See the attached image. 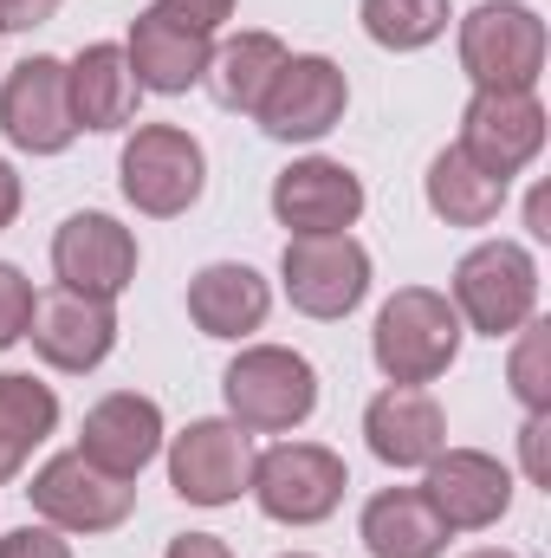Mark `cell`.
I'll use <instances>...</instances> for the list:
<instances>
[{
    "label": "cell",
    "mask_w": 551,
    "mask_h": 558,
    "mask_svg": "<svg viewBox=\"0 0 551 558\" xmlns=\"http://www.w3.org/2000/svg\"><path fill=\"white\" fill-rule=\"evenodd\" d=\"M364 441L383 468H428L448 448V416L428 390L415 384H390L383 397H370L364 410Z\"/></svg>",
    "instance_id": "cell-19"
},
{
    "label": "cell",
    "mask_w": 551,
    "mask_h": 558,
    "mask_svg": "<svg viewBox=\"0 0 551 558\" xmlns=\"http://www.w3.org/2000/svg\"><path fill=\"white\" fill-rule=\"evenodd\" d=\"M26 338H33V351H39L52 371L85 377V371H98V364L118 351V312H111V299H85V292H72V286H52V292L33 299Z\"/></svg>",
    "instance_id": "cell-14"
},
{
    "label": "cell",
    "mask_w": 551,
    "mask_h": 558,
    "mask_svg": "<svg viewBox=\"0 0 551 558\" xmlns=\"http://www.w3.org/2000/svg\"><path fill=\"white\" fill-rule=\"evenodd\" d=\"M0 558H72V546L59 539V526H20L0 539Z\"/></svg>",
    "instance_id": "cell-30"
},
{
    "label": "cell",
    "mask_w": 551,
    "mask_h": 558,
    "mask_svg": "<svg viewBox=\"0 0 551 558\" xmlns=\"http://www.w3.org/2000/svg\"><path fill=\"white\" fill-rule=\"evenodd\" d=\"M344 111H351V78H344V65L325 59V52H292V59L279 65L273 92L260 98L254 118H260V131L273 143H318L344 124Z\"/></svg>",
    "instance_id": "cell-9"
},
{
    "label": "cell",
    "mask_w": 551,
    "mask_h": 558,
    "mask_svg": "<svg viewBox=\"0 0 551 558\" xmlns=\"http://www.w3.org/2000/svg\"><path fill=\"white\" fill-rule=\"evenodd\" d=\"M351 468L338 448L325 441H273L267 454H254V481L247 494L260 500V513L279 526H318L344 507Z\"/></svg>",
    "instance_id": "cell-5"
},
{
    "label": "cell",
    "mask_w": 551,
    "mask_h": 558,
    "mask_svg": "<svg viewBox=\"0 0 551 558\" xmlns=\"http://www.w3.org/2000/svg\"><path fill=\"white\" fill-rule=\"evenodd\" d=\"M546 52V20L526 0H480L461 20V72L474 92H539Z\"/></svg>",
    "instance_id": "cell-3"
},
{
    "label": "cell",
    "mask_w": 551,
    "mask_h": 558,
    "mask_svg": "<svg viewBox=\"0 0 551 558\" xmlns=\"http://www.w3.org/2000/svg\"><path fill=\"white\" fill-rule=\"evenodd\" d=\"M292 52H285V39L279 33H234L228 46H215V59H208V92H215V105L221 111H241V118H254L260 111V98L273 92L279 65H285Z\"/></svg>",
    "instance_id": "cell-24"
},
{
    "label": "cell",
    "mask_w": 551,
    "mask_h": 558,
    "mask_svg": "<svg viewBox=\"0 0 551 558\" xmlns=\"http://www.w3.org/2000/svg\"><path fill=\"white\" fill-rule=\"evenodd\" d=\"M357 20L383 52H421L448 33L454 13H448V0H364Z\"/></svg>",
    "instance_id": "cell-26"
},
{
    "label": "cell",
    "mask_w": 551,
    "mask_h": 558,
    "mask_svg": "<svg viewBox=\"0 0 551 558\" xmlns=\"http://www.w3.org/2000/svg\"><path fill=\"white\" fill-rule=\"evenodd\" d=\"M156 13H169V20H182V26H195V33L215 39V26L234 20V0H156Z\"/></svg>",
    "instance_id": "cell-31"
},
{
    "label": "cell",
    "mask_w": 551,
    "mask_h": 558,
    "mask_svg": "<svg viewBox=\"0 0 551 558\" xmlns=\"http://www.w3.org/2000/svg\"><path fill=\"white\" fill-rule=\"evenodd\" d=\"M13 215H20V175H13V162H0V234L13 228Z\"/></svg>",
    "instance_id": "cell-34"
},
{
    "label": "cell",
    "mask_w": 551,
    "mask_h": 558,
    "mask_svg": "<svg viewBox=\"0 0 551 558\" xmlns=\"http://www.w3.org/2000/svg\"><path fill=\"white\" fill-rule=\"evenodd\" d=\"M254 435L241 422H188L175 441H169V487L188 500V507H234L254 481Z\"/></svg>",
    "instance_id": "cell-10"
},
{
    "label": "cell",
    "mask_w": 551,
    "mask_h": 558,
    "mask_svg": "<svg viewBox=\"0 0 551 558\" xmlns=\"http://www.w3.org/2000/svg\"><path fill=\"white\" fill-rule=\"evenodd\" d=\"M124 59H131V72H137L143 92L182 98V92H195V85L208 78L215 39H208V33H195V26H182V20H169V13H156V7H143L137 20H131Z\"/></svg>",
    "instance_id": "cell-17"
},
{
    "label": "cell",
    "mask_w": 551,
    "mask_h": 558,
    "mask_svg": "<svg viewBox=\"0 0 551 558\" xmlns=\"http://www.w3.org/2000/svg\"><path fill=\"white\" fill-rule=\"evenodd\" d=\"M26 500H33V513H39L46 526L91 539V533H118V526L137 513V481H118V474H105L98 461H85L78 448H65V454H52V461L33 474Z\"/></svg>",
    "instance_id": "cell-7"
},
{
    "label": "cell",
    "mask_w": 551,
    "mask_h": 558,
    "mask_svg": "<svg viewBox=\"0 0 551 558\" xmlns=\"http://www.w3.org/2000/svg\"><path fill=\"white\" fill-rule=\"evenodd\" d=\"M267 312H273V286L241 260H215L188 279V318L201 338H247L267 325Z\"/></svg>",
    "instance_id": "cell-21"
},
{
    "label": "cell",
    "mask_w": 551,
    "mask_h": 558,
    "mask_svg": "<svg viewBox=\"0 0 551 558\" xmlns=\"http://www.w3.org/2000/svg\"><path fill=\"white\" fill-rule=\"evenodd\" d=\"M0 131L26 156L72 149L78 124H72V98H65V59L33 52V59H20L7 72V85H0Z\"/></svg>",
    "instance_id": "cell-13"
},
{
    "label": "cell",
    "mask_w": 551,
    "mask_h": 558,
    "mask_svg": "<svg viewBox=\"0 0 551 558\" xmlns=\"http://www.w3.org/2000/svg\"><path fill=\"white\" fill-rule=\"evenodd\" d=\"M279 286L292 299V312L305 318H351L370 292V254L351 234H292L285 260H279Z\"/></svg>",
    "instance_id": "cell-8"
},
{
    "label": "cell",
    "mask_w": 551,
    "mask_h": 558,
    "mask_svg": "<svg viewBox=\"0 0 551 558\" xmlns=\"http://www.w3.org/2000/svg\"><path fill=\"white\" fill-rule=\"evenodd\" d=\"M421 474H428L421 500L434 507V520L448 533H487L513 507V468L487 448H441Z\"/></svg>",
    "instance_id": "cell-11"
},
{
    "label": "cell",
    "mask_w": 551,
    "mask_h": 558,
    "mask_svg": "<svg viewBox=\"0 0 551 558\" xmlns=\"http://www.w3.org/2000/svg\"><path fill=\"white\" fill-rule=\"evenodd\" d=\"M65 0H0V33H33L59 13Z\"/></svg>",
    "instance_id": "cell-32"
},
{
    "label": "cell",
    "mask_w": 551,
    "mask_h": 558,
    "mask_svg": "<svg viewBox=\"0 0 551 558\" xmlns=\"http://www.w3.org/2000/svg\"><path fill=\"white\" fill-rule=\"evenodd\" d=\"M506 384H513V397L526 403V416H532V410H551V325L546 318H526V325L513 331Z\"/></svg>",
    "instance_id": "cell-27"
},
{
    "label": "cell",
    "mask_w": 551,
    "mask_h": 558,
    "mask_svg": "<svg viewBox=\"0 0 551 558\" xmlns=\"http://www.w3.org/2000/svg\"><path fill=\"white\" fill-rule=\"evenodd\" d=\"M118 182H124V202L149 215V221H169V215H188L208 189V156L201 143L188 137L182 124H137V137L124 143L118 156Z\"/></svg>",
    "instance_id": "cell-6"
},
{
    "label": "cell",
    "mask_w": 551,
    "mask_h": 558,
    "mask_svg": "<svg viewBox=\"0 0 551 558\" xmlns=\"http://www.w3.org/2000/svg\"><path fill=\"white\" fill-rule=\"evenodd\" d=\"M279 558H311V553H279Z\"/></svg>",
    "instance_id": "cell-36"
},
{
    "label": "cell",
    "mask_w": 551,
    "mask_h": 558,
    "mask_svg": "<svg viewBox=\"0 0 551 558\" xmlns=\"http://www.w3.org/2000/svg\"><path fill=\"white\" fill-rule=\"evenodd\" d=\"M551 410H532L526 428H519V454H526V481L532 487H551Z\"/></svg>",
    "instance_id": "cell-29"
},
{
    "label": "cell",
    "mask_w": 551,
    "mask_h": 558,
    "mask_svg": "<svg viewBox=\"0 0 551 558\" xmlns=\"http://www.w3.org/2000/svg\"><path fill=\"white\" fill-rule=\"evenodd\" d=\"M357 539L370 558H441L448 553V526L434 520V507L421 500V487H383L364 500Z\"/></svg>",
    "instance_id": "cell-22"
},
{
    "label": "cell",
    "mask_w": 551,
    "mask_h": 558,
    "mask_svg": "<svg viewBox=\"0 0 551 558\" xmlns=\"http://www.w3.org/2000/svg\"><path fill=\"white\" fill-rule=\"evenodd\" d=\"M78 454L98 461V468L118 474V481H137L143 468L162 454V410H156L149 397H137V390H111L105 403L85 410Z\"/></svg>",
    "instance_id": "cell-18"
},
{
    "label": "cell",
    "mask_w": 551,
    "mask_h": 558,
    "mask_svg": "<svg viewBox=\"0 0 551 558\" xmlns=\"http://www.w3.org/2000/svg\"><path fill=\"white\" fill-rule=\"evenodd\" d=\"M162 558H234V546L215 539V533H182V539H169V553Z\"/></svg>",
    "instance_id": "cell-33"
},
{
    "label": "cell",
    "mask_w": 551,
    "mask_h": 558,
    "mask_svg": "<svg viewBox=\"0 0 551 558\" xmlns=\"http://www.w3.org/2000/svg\"><path fill=\"white\" fill-rule=\"evenodd\" d=\"M461 338H467V325H461L448 292L403 286L396 299H383V312L370 325V357H377V371L390 384H415L421 390L461 357Z\"/></svg>",
    "instance_id": "cell-1"
},
{
    "label": "cell",
    "mask_w": 551,
    "mask_h": 558,
    "mask_svg": "<svg viewBox=\"0 0 551 558\" xmlns=\"http://www.w3.org/2000/svg\"><path fill=\"white\" fill-rule=\"evenodd\" d=\"M454 149L474 156L487 175L513 182L546 149V105H539V92H474L467 111H461V143Z\"/></svg>",
    "instance_id": "cell-12"
},
{
    "label": "cell",
    "mask_w": 551,
    "mask_h": 558,
    "mask_svg": "<svg viewBox=\"0 0 551 558\" xmlns=\"http://www.w3.org/2000/svg\"><path fill=\"white\" fill-rule=\"evenodd\" d=\"M52 274H59V286L85 292V299H111L118 305V292L137 279V234L124 221L85 208V215H72L52 234Z\"/></svg>",
    "instance_id": "cell-16"
},
{
    "label": "cell",
    "mask_w": 551,
    "mask_h": 558,
    "mask_svg": "<svg viewBox=\"0 0 551 558\" xmlns=\"http://www.w3.org/2000/svg\"><path fill=\"white\" fill-rule=\"evenodd\" d=\"M65 98H72V124L78 131H124L137 118V98H143L124 46H111V39L85 46L65 65Z\"/></svg>",
    "instance_id": "cell-20"
},
{
    "label": "cell",
    "mask_w": 551,
    "mask_h": 558,
    "mask_svg": "<svg viewBox=\"0 0 551 558\" xmlns=\"http://www.w3.org/2000/svg\"><path fill=\"white\" fill-rule=\"evenodd\" d=\"M273 215L292 234H351L364 215V175L331 156H298L273 175Z\"/></svg>",
    "instance_id": "cell-15"
},
{
    "label": "cell",
    "mask_w": 551,
    "mask_h": 558,
    "mask_svg": "<svg viewBox=\"0 0 551 558\" xmlns=\"http://www.w3.org/2000/svg\"><path fill=\"white\" fill-rule=\"evenodd\" d=\"M454 312L480 338H513L526 318H539V260L519 241H480L454 267Z\"/></svg>",
    "instance_id": "cell-4"
},
{
    "label": "cell",
    "mask_w": 551,
    "mask_h": 558,
    "mask_svg": "<svg viewBox=\"0 0 551 558\" xmlns=\"http://www.w3.org/2000/svg\"><path fill=\"white\" fill-rule=\"evenodd\" d=\"M467 558H519V553H506V546H480V553H467Z\"/></svg>",
    "instance_id": "cell-35"
},
{
    "label": "cell",
    "mask_w": 551,
    "mask_h": 558,
    "mask_svg": "<svg viewBox=\"0 0 551 558\" xmlns=\"http://www.w3.org/2000/svg\"><path fill=\"white\" fill-rule=\"evenodd\" d=\"M59 428V397L52 384L26 377V371H7L0 377V487L33 461V448Z\"/></svg>",
    "instance_id": "cell-25"
},
{
    "label": "cell",
    "mask_w": 551,
    "mask_h": 558,
    "mask_svg": "<svg viewBox=\"0 0 551 558\" xmlns=\"http://www.w3.org/2000/svg\"><path fill=\"white\" fill-rule=\"evenodd\" d=\"M221 397L247 435H292L318 410V371H311V357H298L285 344H247L228 364Z\"/></svg>",
    "instance_id": "cell-2"
},
{
    "label": "cell",
    "mask_w": 551,
    "mask_h": 558,
    "mask_svg": "<svg viewBox=\"0 0 551 558\" xmlns=\"http://www.w3.org/2000/svg\"><path fill=\"white\" fill-rule=\"evenodd\" d=\"M421 195H428V208H434L448 228H487V221H500V208H506L513 182L487 175L474 156H461V149L448 143V149L428 162V175H421Z\"/></svg>",
    "instance_id": "cell-23"
},
{
    "label": "cell",
    "mask_w": 551,
    "mask_h": 558,
    "mask_svg": "<svg viewBox=\"0 0 551 558\" xmlns=\"http://www.w3.org/2000/svg\"><path fill=\"white\" fill-rule=\"evenodd\" d=\"M33 279L20 274V267H7L0 260V351H13L20 338H26V318H33Z\"/></svg>",
    "instance_id": "cell-28"
}]
</instances>
